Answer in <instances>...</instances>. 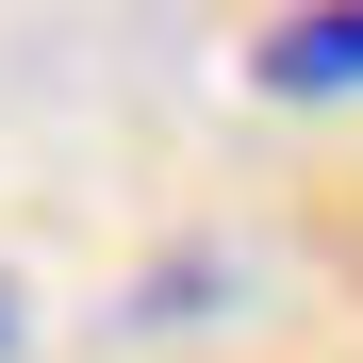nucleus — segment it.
Returning a JSON list of instances; mask_svg holds the SVG:
<instances>
[{
    "label": "nucleus",
    "instance_id": "f257e3e1",
    "mask_svg": "<svg viewBox=\"0 0 363 363\" xmlns=\"http://www.w3.org/2000/svg\"><path fill=\"white\" fill-rule=\"evenodd\" d=\"M248 83H264V99H363V0H297V17H264Z\"/></svg>",
    "mask_w": 363,
    "mask_h": 363
},
{
    "label": "nucleus",
    "instance_id": "f03ea898",
    "mask_svg": "<svg viewBox=\"0 0 363 363\" xmlns=\"http://www.w3.org/2000/svg\"><path fill=\"white\" fill-rule=\"evenodd\" d=\"M0 347H17V281H0Z\"/></svg>",
    "mask_w": 363,
    "mask_h": 363
}]
</instances>
